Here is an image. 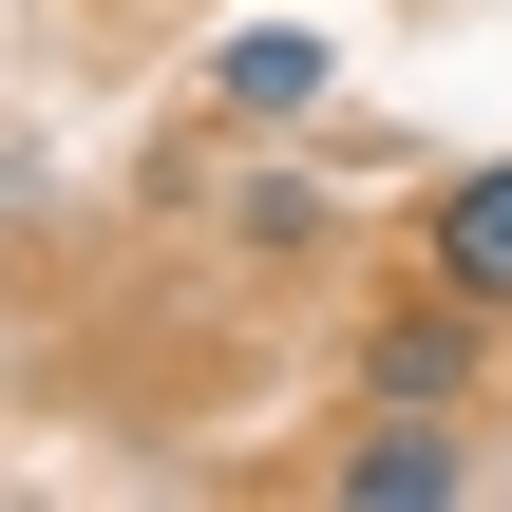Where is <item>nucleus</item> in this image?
Returning <instances> with one entry per match:
<instances>
[{"instance_id": "f257e3e1", "label": "nucleus", "mask_w": 512, "mask_h": 512, "mask_svg": "<svg viewBox=\"0 0 512 512\" xmlns=\"http://www.w3.org/2000/svg\"><path fill=\"white\" fill-rule=\"evenodd\" d=\"M475 380H494V304L475 285H399L380 323H361V399H418V418H475Z\"/></svg>"}, {"instance_id": "39448f33", "label": "nucleus", "mask_w": 512, "mask_h": 512, "mask_svg": "<svg viewBox=\"0 0 512 512\" xmlns=\"http://www.w3.org/2000/svg\"><path fill=\"white\" fill-rule=\"evenodd\" d=\"M323 228H342V209H323L304 171H247V209H228V247H247V266H304Z\"/></svg>"}, {"instance_id": "7ed1b4c3", "label": "nucleus", "mask_w": 512, "mask_h": 512, "mask_svg": "<svg viewBox=\"0 0 512 512\" xmlns=\"http://www.w3.org/2000/svg\"><path fill=\"white\" fill-rule=\"evenodd\" d=\"M323 95H342V38H323V19H247V38H209V114H228V133H304Z\"/></svg>"}, {"instance_id": "f03ea898", "label": "nucleus", "mask_w": 512, "mask_h": 512, "mask_svg": "<svg viewBox=\"0 0 512 512\" xmlns=\"http://www.w3.org/2000/svg\"><path fill=\"white\" fill-rule=\"evenodd\" d=\"M323 494L342 512H475V418L361 399V437H323Z\"/></svg>"}, {"instance_id": "20e7f679", "label": "nucleus", "mask_w": 512, "mask_h": 512, "mask_svg": "<svg viewBox=\"0 0 512 512\" xmlns=\"http://www.w3.org/2000/svg\"><path fill=\"white\" fill-rule=\"evenodd\" d=\"M418 266H437V285H475V304L512 323V152H475V171L418 209Z\"/></svg>"}]
</instances>
